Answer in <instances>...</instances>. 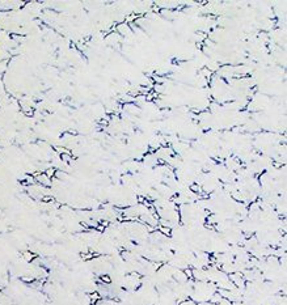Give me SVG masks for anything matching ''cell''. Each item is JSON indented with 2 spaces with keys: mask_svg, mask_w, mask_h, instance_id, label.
Masks as SVG:
<instances>
[{
  "mask_svg": "<svg viewBox=\"0 0 287 305\" xmlns=\"http://www.w3.org/2000/svg\"><path fill=\"white\" fill-rule=\"evenodd\" d=\"M21 257L25 262H32L33 259H34V254H33L32 252H24L22 254H21Z\"/></svg>",
  "mask_w": 287,
  "mask_h": 305,
  "instance_id": "1",
  "label": "cell"
}]
</instances>
